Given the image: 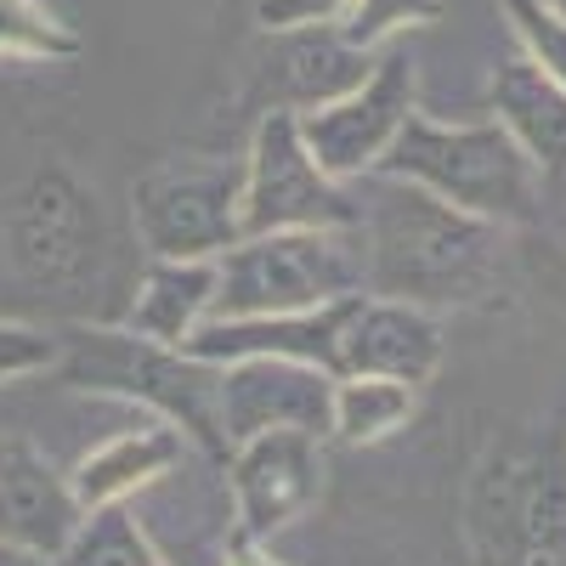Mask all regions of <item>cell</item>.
Segmentation results:
<instances>
[{"instance_id":"4316f807","label":"cell","mask_w":566,"mask_h":566,"mask_svg":"<svg viewBox=\"0 0 566 566\" xmlns=\"http://www.w3.org/2000/svg\"><path fill=\"white\" fill-rule=\"evenodd\" d=\"M0 566H63L57 555H34V549H12V544H0Z\"/></svg>"},{"instance_id":"ffe728a7","label":"cell","mask_w":566,"mask_h":566,"mask_svg":"<svg viewBox=\"0 0 566 566\" xmlns=\"http://www.w3.org/2000/svg\"><path fill=\"white\" fill-rule=\"evenodd\" d=\"M57 560L63 566H170L165 549L148 538V527L136 522L130 504L85 510V522L74 527V538Z\"/></svg>"},{"instance_id":"7a4b0ae2","label":"cell","mask_w":566,"mask_h":566,"mask_svg":"<svg viewBox=\"0 0 566 566\" xmlns=\"http://www.w3.org/2000/svg\"><path fill=\"white\" fill-rule=\"evenodd\" d=\"M57 380L85 397H114L136 402L154 419L205 448L210 459H227V431H221V363H205L181 346H159L136 335L125 323H74L57 328Z\"/></svg>"},{"instance_id":"d6986e66","label":"cell","mask_w":566,"mask_h":566,"mask_svg":"<svg viewBox=\"0 0 566 566\" xmlns=\"http://www.w3.org/2000/svg\"><path fill=\"white\" fill-rule=\"evenodd\" d=\"M419 413V386L386 380V374H335L328 402V442L340 448H380Z\"/></svg>"},{"instance_id":"83f0119b","label":"cell","mask_w":566,"mask_h":566,"mask_svg":"<svg viewBox=\"0 0 566 566\" xmlns=\"http://www.w3.org/2000/svg\"><path fill=\"white\" fill-rule=\"evenodd\" d=\"M555 7H560V12H566V0H555Z\"/></svg>"},{"instance_id":"6da1fadb","label":"cell","mask_w":566,"mask_h":566,"mask_svg":"<svg viewBox=\"0 0 566 566\" xmlns=\"http://www.w3.org/2000/svg\"><path fill=\"white\" fill-rule=\"evenodd\" d=\"M357 193V244H363V290L413 301L431 312L488 306L499 301L504 227L470 216L437 193L397 176H363Z\"/></svg>"},{"instance_id":"cb8c5ba5","label":"cell","mask_w":566,"mask_h":566,"mask_svg":"<svg viewBox=\"0 0 566 566\" xmlns=\"http://www.w3.org/2000/svg\"><path fill=\"white\" fill-rule=\"evenodd\" d=\"M57 352L63 346H57L52 328L0 317V386H18V380H34V374H52L57 368Z\"/></svg>"},{"instance_id":"8992f818","label":"cell","mask_w":566,"mask_h":566,"mask_svg":"<svg viewBox=\"0 0 566 566\" xmlns=\"http://www.w3.org/2000/svg\"><path fill=\"white\" fill-rule=\"evenodd\" d=\"M239 193L244 170L210 159H170L142 170L130 187V221L142 250L159 261H216L227 244L244 239Z\"/></svg>"},{"instance_id":"9c48e42d","label":"cell","mask_w":566,"mask_h":566,"mask_svg":"<svg viewBox=\"0 0 566 566\" xmlns=\"http://www.w3.org/2000/svg\"><path fill=\"white\" fill-rule=\"evenodd\" d=\"M413 108H419V63H413V52L391 45V52L374 57V69L357 91H346V97L323 103V108H306L295 119H301V136H306L312 159L328 176L363 181V176L380 170L386 148L413 119Z\"/></svg>"},{"instance_id":"603a6c76","label":"cell","mask_w":566,"mask_h":566,"mask_svg":"<svg viewBox=\"0 0 566 566\" xmlns=\"http://www.w3.org/2000/svg\"><path fill=\"white\" fill-rule=\"evenodd\" d=\"M504 18L515 29L522 57L538 63L555 85H566V12L555 0H504Z\"/></svg>"},{"instance_id":"7c38bea8","label":"cell","mask_w":566,"mask_h":566,"mask_svg":"<svg viewBox=\"0 0 566 566\" xmlns=\"http://www.w3.org/2000/svg\"><path fill=\"white\" fill-rule=\"evenodd\" d=\"M328 402H335V374L317 363L290 357H239L221 363V431L227 448L261 437V431H317L328 437Z\"/></svg>"},{"instance_id":"52a82bcc","label":"cell","mask_w":566,"mask_h":566,"mask_svg":"<svg viewBox=\"0 0 566 566\" xmlns=\"http://www.w3.org/2000/svg\"><path fill=\"white\" fill-rule=\"evenodd\" d=\"M244 232H283V227H357L352 181H335L306 148L295 114H255L250 159H244V193H239Z\"/></svg>"},{"instance_id":"2e32d148","label":"cell","mask_w":566,"mask_h":566,"mask_svg":"<svg viewBox=\"0 0 566 566\" xmlns=\"http://www.w3.org/2000/svg\"><path fill=\"white\" fill-rule=\"evenodd\" d=\"M187 442L176 424L154 419L136 424V431H119L108 442H97L91 453H80V464L69 470V488L80 499V510H108V504H130L142 488H154L165 476H176L181 459H187Z\"/></svg>"},{"instance_id":"8fae6325","label":"cell","mask_w":566,"mask_h":566,"mask_svg":"<svg viewBox=\"0 0 566 566\" xmlns=\"http://www.w3.org/2000/svg\"><path fill=\"white\" fill-rule=\"evenodd\" d=\"M386 52V45H380ZM380 52H363V45H352L335 23H301V29H277L272 34V52L255 63L250 74V108L255 114H306V108H323L346 97V91H357L374 69V57Z\"/></svg>"},{"instance_id":"5bb4252c","label":"cell","mask_w":566,"mask_h":566,"mask_svg":"<svg viewBox=\"0 0 566 566\" xmlns=\"http://www.w3.org/2000/svg\"><path fill=\"white\" fill-rule=\"evenodd\" d=\"M357 295H340L312 312H277V317H205L181 352H193L205 363L290 357V363H317L328 374H340V335H346V317L357 312Z\"/></svg>"},{"instance_id":"ba28073f","label":"cell","mask_w":566,"mask_h":566,"mask_svg":"<svg viewBox=\"0 0 566 566\" xmlns=\"http://www.w3.org/2000/svg\"><path fill=\"white\" fill-rule=\"evenodd\" d=\"M97 250V199L69 165H45L0 193V277L69 283Z\"/></svg>"},{"instance_id":"e0dca14e","label":"cell","mask_w":566,"mask_h":566,"mask_svg":"<svg viewBox=\"0 0 566 566\" xmlns=\"http://www.w3.org/2000/svg\"><path fill=\"white\" fill-rule=\"evenodd\" d=\"M488 108L522 142V154L538 165L544 181L566 176V85H555L538 63H527L515 52L488 80Z\"/></svg>"},{"instance_id":"3957f363","label":"cell","mask_w":566,"mask_h":566,"mask_svg":"<svg viewBox=\"0 0 566 566\" xmlns=\"http://www.w3.org/2000/svg\"><path fill=\"white\" fill-rule=\"evenodd\" d=\"M374 176H397L413 181L424 193H437L470 216H488L499 227H522L538 216V165L522 154L499 119H431L419 114L397 130Z\"/></svg>"},{"instance_id":"5b68a950","label":"cell","mask_w":566,"mask_h":566,"mask_svg":"<svg viewBox=\"0 0 566 566\" xmlns=\"http://www.w3.org/2000/svg\"><path fill=\"white\" fill-rule=\"evenodd\" d=\"M476 566H566V453H488L464 488Z\"/></svg>"},{"instance_id":"30bf717a","label":"cell","mask_w":566,"mask_h":566,"mask_svg":"<svg viewBox=\"0 0 566 566\" xmlns=\"http://www.w3.org/2000/svg\"><path fill=\"white\" fill-rule=\"evenodd\" d=\"M328 437L317 431H261L227 448V493H232V533L272 544L283 527H295L301 515L323 499L328 482Z\"/></svg>"},{"instance_id":"44dd1931","label":"cell","mask_w":566,"mask_h":566,"mask_svg":"<svg viewBox=\"0 0 566 566\" xmlns=\"http://www.w3.org/2000/svg\"><path fill=\"white\" fill-rule=\"evenodd\" d=\"M85 40L45 0H0V63H80Z\"/></svg>"},{"instance_id":"9a60e30c","label":"cell","mask_w":566,"mask_h":566,"mask_svg":"<svg viewBox=\"0 0 566 566\" xmlns=\"http://www.w3.org/2000/svg\"><path fill=\"white\" fill-rule=\"evenodd\" d=\"M80 522L85 510L69 488V470H57L29 437H0V544L63 555Z\"/></svg>"},{"instance_id":"ac0fdd59","label":"cell","mask_w":566,"mask_h":566,"mask_svg":"<svg viewBox=\"0 0 566 566\" xmlns=\"http://www.w3.org/2000/svg\"><path fill=\"white\" fill-rule=\"evenodd\" d=\"M216 306V261H159L148 255L142 290L125 312V328L148 335L159 346H187L193 328L210 317Z\"/></svg>"},{"instance_id":"277c9868","label":"cell","mask_w":566,"mask_h":566,"mask_svg":"<svg viewBox=\"0 0 566 566\" xmlns=\"http://www.w3.org/2000/svg\"><path fill=\"white\" fill-rule=\"evenodd\" d=\"M363 290L357 227H283L244 232L216 255V306L210 317H277L312 312Z\"/></svg>"},{"instance_id":"4fadbf2b","label":"cell","mask_w":566,"mask_h":566,"mask_svg":"<svg viewBox=\"0 0 566 566\" xmlns=\"http://www.w3.org/2000/svg\"><path fill=\"white\" fill-rule=\"evenodd\" d=\"M448 363V335L431 306L391 301V295H357V312L340 335V374H386L402 386H431Z\"/></svg>"},{"instance_id":"7402d4cb","label":"cell","mask_w":566,"mask_h":566,"mask_svg":"<svg viewBox=\"0 0 566 566\" xmlns=\"http://www.w3.org/2000/svg\"><path fill=\"white\" fill-rule=\"evenodd\" d=\"M431 23H442V0H346V12L335 18V29L363 52H380L391 34Z\"/></svg>"},{"instance_id":"484cf974","label":"cell","mask_w":566,"mask_h":566,"mask_svg":"<svg viewBox=\"0 0 566 566\" xmlns=\"http://www.w3.org/2000/svg\"><path fill=\"white\" fill-rule=\"evenodd\" d=\"M221 566H283L261 538H244V533H227V544H221Z\"/></svg>"},{"instance_id":"d4e9b609","label":"cell","mask_w":566,"mask_h":566,"mask_svg":"<svg viewBox=\"0 0 566 566\" xmlns=\"http://www.w3.org/2000/svg\"><path fill=\"white\" fill-rule=\"evenodd\" d=\"M346 12V0H255V23L266 34L301 29V23H335Z\"/></svg>"}]
</instances>
